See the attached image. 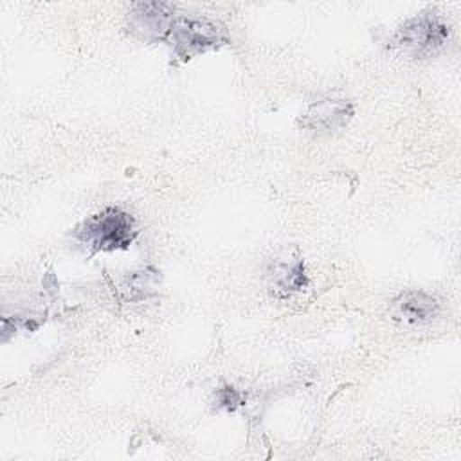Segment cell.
<instances>
[{
    "mask_svg": "<svg viewBox=\"0 0 461 461\" xmlns=\"http://www.w3.org/2000/svg\"><path fill=\"white\" fill-rule=\"evenodd\" d=\"M74 236L97 250H121L126 249L135 236L133 220L119 207H106L101 212L85 220L74 232Z\"/></svg>",
    "mask_w": 461,
    "mask_h": 461,
    "instance_id": "6da1fadb",
    "label": "cell"
},
{
    "mask_svg": "<svg viewBox=\"0 0 461 461\" xmlns=\"http://www.w3.org/2000/svg\"><path fill=\"white\" fill-rule=\"evenodd\" d=\"M169 36H171L175 52L184 59H189L200 52L214 49L225 41V34L220 25L205 18H187V16L175 18Z\"/></svg>",
    "mask_w": 461,
    "mask_h": 461,
    "instance_id": "7a4b0ae2",
    "label": "cell"
},
{
    "mask_svg": "<svg viewBox=\"0 0 461 461\" xmlns=\"http://www.w3.org/2000/svg\"><path fill=\"white\" fill-rule=\"evenodd\" d=\"M448 38V27L432 14H420L407 20L393 38V43L412 54L429 56L434 54Z\"/></svg>",
    "mask_w": 461,
    "mask_h": 461,
    "instance_id": "3957f363",
    "label": "cell"
},
{
    "mask_svg": "<svg viewBox=\"0 0 461 461\" xmlns=\"http://www.w3.org/2000/svg\"><path fill=\"white\" fill-rule=\"evenodd\" d=\"M173 5L166 2H139L130 11V29L139 38L155 41L169 36L175 16Z\"/></svg>",
    "mask_w": 461,
    "mask_h": 461,
    "instance_id": "277c9868",
    "label": "cell"
},
{
    "mask_svg": "<svg viewBox=\"0 0 461 461\" xmlns=\"http://www.w3.org/2000/svg\"><path fill=\"white\" fill-rule=\"evenodd\" d=\"M439 312L436 297L425 292L409 290L393 299L389 313L394 321L403 324H421L432 321Z\"/></svg>",
    "mask_w": 461,
    "mask_h": 461,
    "instance_id": "5b68a950",
    "label": "cell"
},
{
    "mask_svg": "<svg viewBox=\"0 0 461 461\" xmlns=\"http://www.w3.org/2000/svg\"><path fill=\"white\" fill-rule=\"evenodd\" d=\"M353 115V104L346 99H322L313 103L301 117V126L317 131L342 128Z\"/></svg>",
    "mask_w": 461,
    "mask_h": 461,
    "instance_id": "8992f818",
    "label": "cell"
},
{
    "mask_svg": "<svg viewBox=\"0 0 461 461\" xmlns=\"http://www.w3.org/2000/svg\"><path fill=\"white\" fill-rule=\"evenodd\" d=\"M304 285H306V274L301 259L281 263L274 268V288L279 294L290 295L294 292H299Z\"/></svg>",
    "mask_w": 461,
    "mask_h": 461,
    "instance_id": "52a82bcc",
    "label": "cell"
},
{
    "mask_svg": "<svg viewBox=\"0 0 461 461\" xmlns=\"http://www.w3.org/2000/svg\"><path fill=\"white\" fill-rule=\"evenodd\" d=\"M218 402H220V405H223L227 409H234V405L240 402V394L232 387H223L218 393Z\"/></svg>",
    "mask_w": 461,
    "mask_h": 461,
    "instance_id": "ba28073f",
    "label": "cell"
}]
</instances>
